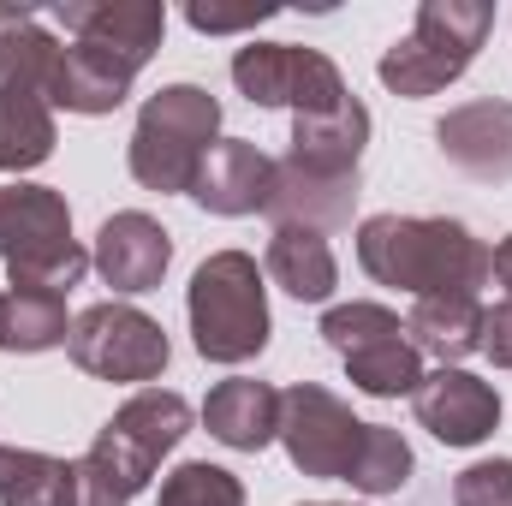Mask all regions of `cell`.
I'll list each match as a JSON object with an SVG mask.
<instances>
[{
  "mask_svg": "<svg viewBox=\"0 0 512 506\" xmlns=\"http://www.w3.org/2000/svg\"><path fill=\"white\" fill-rule=\"evenodd\" d=\"M358 268L411 298L441 292H483L489 286V245L447 215H370L358 227Z\"/></svg>",
  "mask_w": 512,
  "mask_h": 506,
  "instance_id": "obj_1",
  "label": "cell"
},
{
  "mask_svg": "<svg viewBox=\"0 0 512 506\" xmlns=\"http://www.w3.org/2000/svg\"><path fill=\"white\" fill-rule=\"evenodd\" d=\"M268 274L245 251H215L197 262L191 286H185V316H191V346L203 364H251L268 352Z\"/></svg>",
  "mask_w": 512,
  "mask_h": 506,
  "instance_id": "obj_2",
  "label": "cell"
},
{
  "mask_svg": "<svg viewBox=\"0 0 512 506\" xmlns=\"http://www.w3.org/2000/svg\"><path fill=\"white\" fill-rule=\"evenodd\" d=\"M215 143H221V102L203 84H161L137 108L126 167L143 191L179 197V191L197 185V167Z\"/></svg>",
  "mask_w": 512,
  "mask_h": 506,
  "instance_id": "obj_3",
  "label": "cell"
},
{
  "mask_svg": "<svg viewBox=\"0 0 512 506\" xmlns=\"http://www.w3.org/2000/svg\"><path fill=\"white\" fill-rule=\"evenodd\" d=\"M489 30H495V6L489 0H423L411 36H399L387 48L376 78L405 102L441 96L447 84H459L471 72V60L483 54Z\"/></svg>",
  "mask_w": 512,
  "mask_h": 506,
  "instance_id": "obj_4",
  "label": "cell"
},
{
  "mask_svg": "<svg viewBox=\"0 0 512 506\" xmlns=\"http://www.w3.org/2000/svg\"><path fill=\"white\" fill-rule=\"evenodd\" d=\"M0 262L12 286H36L60 298L90 274V251L72 239V209L54 185H30V179L0 185Z\"/></svg>",
  "mask_w": 512,
  "mask_h": 506,
  "instance_id": "obj_5",
  "label": "cell"
},
{
  "mask_svg": "<svg viewBox=\"0 0 512 506\" xmlns=\"http://www.w3.org/2000/svg\"><path fill=\"white\" fill-rule=\"evenodd\" d=\"M66 352L84 376L120 381V387H155L173 364L167 328L155 316H143L137 304H120V298H102V304L78 310Z\"/></svg>",
  "mask_w": 512,
  "mask_h": 506,
  "instance_id": "obj_6",
  "label": "cell"
},
{
  "mask_svg": "<svg viewBox=\"0 0 512 506\" xmlns=\"http://www.w3.org/2000/svg\"><path fill=\"white\" fill-rule=\"evenodd\" d=\"M233 84L251 108H292V120L334 114L352 96L340 66L322 48H298V42H245L233 54Z\"/></svg>",
  "mask_w": 512,
  "mask_h": 506,
  "instance_id": "obj_7",
  "label": "cell"
},
{
  "mask_svg": "<svg viewBox=\"0 0 512 506\" xmlns=\"http://www.w3.org/2000/svg\"><path fill=\"white\" fill-rule=\"evenodd\" d=\"M364 417H352V405L340 393H328L322 381H292L280 393V447L292 459V471L322 477V483H346L364 447Z\"/></svg>",
  "mask_w": 512,
  "mask_h": 506,
  "instance_id": "obj_8",
  "label": "cell"
},
{
  "mask_svg": "<svg viewBox=\"0 0 512 506\" xmlns=\"http://www.w3.org/2000/svg\"><path fill=\"white\" fill-rule=\"evenodd\" d=\"M411 411L441 447H483L501 429V387L459 364H441V370H423Z\"/></svg>",
  "mask_w": 512,
  "mask_h": 506,
  "instance_id": "obj_9",
  "label": "cell"
},
{
  "mask_svg": "<svg viewBox=\"0 0 512 506\" xmlns=\"http://www.w3.org/2000/svg\"><path fill=\"white\" fill-rule=\"evenodd\" d=\"M364 197V173H316L298 167L292 155H274V179H268V203L262 215L274 227H304V233H340L352 227V209Z\"/></svg>",
  "mask_w": 512,
  "mask_h": 506,
  "instance_id": "obj_10",
  "label": "cell"
},
{
  "mask_svg": "<svg viewBox=\"0 0 512 506\" xmlns=\"http://www.w3.org/2000/svg\"><path fill=\"white\" fill-rule=\"evenodd\" d=\"M48 24H60L72 42H90V48L126 60L131 72H143L167 36V6H155V0H66L48 12Z\"/></svg>",
  "mask_w": 512,
  "mask_h": 506,
  "instance_id": "obj_11",
  "label": "cell"
},
{
  "mask_svg": "<svg viewBox=\"0 0 512 506\" xmlns=\"http://www.w3.org/2000/svg\"><path fill=\"white\" fill-rule=\"evenodd\" d=\"M90 268L102 274V286H114L120 298H143L167 280L173 268V233L143 215V209H120L102 221L96 233V251H90Z\"/></svg>",
  "mask_w": 512,
  "mask_h": 506,
  "instance_id": "obj_12",
  "label": "cell"
},
{
  "mask_svg": "<svg viewBox=\"0 0 512 506\" xmlns=\"http://www.w3.org/2000/svg\"><path fill=\"white\" fill-rule=\"evenodd\" d=\"M435 149L447 155V167H459L477 185H507L512 179V102L483 96V102H459L447 108V120L435 126Z\"/></svg>",
  "mask_w": 512,
  "mask_h": 506,
  "instance_id": "obj_13",
  "label": "cell"
},
{
  "mask_svg": "<svg viewBox=\"0 0 512 506\" xmlns=\"http://www.w3.org/2000/svg\"><path fill=\"white\" fill-rule=\"evenodd\" d=\"M268 179H274V155H268V149H256L251 137H221V143L203 155L191 197H197L203 215L245 221V215H262Z\"/></svg>",
  "mask_w": 512,
  "mask_h": 506,
  "instance_id": "obj_14",
  "label": "cell"
},
{
  "mask_svg": "<svg viewBox=\"0 0 512 506\" xmlns=\"http://www.w3.org/2000/svg\"><path fill=\"white\" fill-rule=\"evenodd\" d=\"M131 84H137V72H131L126 60H114V54H102L90 42H66L60 66H54V84H48V108L102 120V114L126 108Z\"/></svg>",
  "mask_w": 512,
  "mask_h": 506,
  "instance_id": "obj_15",
  "label": "cell"
},
{
  "mask_svg": "<svg viewBox=\"0 0 512 506\" xmlns=\"http://www.w3.org/2000/svg\"><path fill=\"white\" fill-rule=\"evenodd\" d=\"M203 429L233 453H262L268 441H280V393L256 376L215 381L203 399Z\"/></svg>",
  "mask_w": 512,
  "mask_h": 506,
  "instance_id": "obj_16",
  "label": "cell"
},
{
  "mask_svg": "<svg viewBox=\"0 0 512 506\" xmlns=\"http://www.w3.org/2000/svg\"><path fill=\"white\" fill-rule=\"evenodd\" d=\"M364 143H370V108L358 96H346L334 114H298L286 155L298 167H316V173H358Z\"/></svg>",
  "mask_w": 512,
  "mask_h": 506,
  "instance_id": "obj_17",
  "label": "cell"
},
{
  "mask_svg": "<svg viewBox=\"0 0 512 506\" xmlns=\"http://www.w3.org/2000/svg\"><path fill=\"white\" fill-rule=\"evenodd\" d=\"M262 274L298 298V304H328L334 286H340V262H334V245L322 233H304V227H274L268 251H262Z\"/></svg>",
  "mask_w": 512,
  "mask_h": 506,
  "instance_id": "obj_18",
  "label": "cell"
},
{
  "mask_svg": "<svg viewBox=\"0 0 512 506\" xmlns=\"http://www.w3.org/2000/svg\"><path fill=\"white\" fill-rule=\"evenodd\" d=\"M72 465H78V506H131L155 477V459H143L114 423H102L90 453Z\"/></svg>",
  "mask_w": 512,
  "mask_h": 506,
  "instance_id": "obj_19",
  "label": "cell"
},
{
  "mask_svg": "<svg viewBox=\"0 0 512 506\" xmlns=\"http://www.w3.org/2000/svg\"><path fill=\"white\" fill-rule=\"evenodd\" d=\"M477 334H483V298H471V292L417 298L411 316H405V340H411L423 358H441V364L471 358V352H477Z\"/></svg>",
  "mask_w": 512,
  "mask_h": 506,
  "instance_id": "obj_20",
  "label": "cell"
},
{
  "mask_svg": "<svg viewBox=\"0 0 512 506\" xmlns=\"http://www.w3.org/2000/svg\"><path fill=\"white\" fill-rule=\"evenodd\" d=\"M60 48L66 42L36 12L0 6V90H36V96H48L54 66H60Z\"/></svg>",
  "mask_w": 512,
  "mask_h": 506,
  "instance_id": "obj_21",
  "label": "cell"
},
{
  "mask_svg": "<svg viewBox=\"0 0 512 506\" xmlns=\"http://www.w3.org/2000/svg\"><path fill=\"white\" fill-rule=\"evenodd\" d=\"M72 340V316L60 292H36V286H6L0 292V352L36 358Z\"/></svg>",
  "mask_w": 512,
  "mask_h": 506,
  "instance_id": "obj_22",
  "label": "cell"
},
{
  "mask_svg": "<svg viewBox=\"0 0 512 506\" xmlns=\"http://www.w3.org/2000/svg\"><path fill=\"white\" fill-rule=\"evenodd\" d=\"M191 417H197V411H191V399H185V393H173V387H137L126 405L108 417V423L126 435L143 459H155V465H161V459L191 435Z\"/></svg>",
  "mask_w": 512,
  "mask_h": 506,
  "instance_id": "obj_23",
  "label": "cell"
},
{
  "mask_svg": "<svg viewBox=\"0 0 512 506\" xmlns=\"http://www.w3.org/2000/svg\"><path fill=\"white\" fill-rule=\"evenodd\" d=\"M0 506H78V465L36 447H0Z\"/></svg>",
  "mask_w": 512,
  "mask_h": 506,
  "instance_id": "obj_24",
  "label": "cell"
},
{
  "mask_svg": "<svg viewBox=\"0 0 512 506\" xmlns=\"http://www.w3.org/2000/svg\"><path fill=\"white\" fill-rule=\"evenodd\" d=\"M60 126L48 96L36 90H0V173H30L54 155Z\"/></svg>",
  "mask_w": 512,
  "mask_h": 506,
  "instance_id": "obj_25",
  "label": "cell"
},
{
  "mask_svg": "<svg viewBox=\"0 0 512 506\" xmlns=\"http://www.w3.org/2000/svg\"><path fill=\"white\" fill-rule=\"evenodd\" d=\"M346 376L370 399H411L417 381H423V352L405 334L399 340H376V346H364V352L346 358Z\"/></svg>",
  "mask_w": 512,
  "mask_h": 506,
  "instance_id": "obj_26",
  "label": "cell"
},
{
  "mask_svg": "<svg viewBox=\"0 0 512 506\" xmlns=\"http://www.w3.org/2000/svg\"><path fill=\"white\" fill-rule=\"evenodd\" d=\"M411 471H417V459H411V441L399 435V429H387V423H370L364 429V447H358V465H352V489L358 495H399L405 483H411Z\"/></svg>",
  "mask_w": 512,
  "mask_h": 506,
  "instance_id": "obj_27",
  "label": "cell"
},
{
  "mask_svg": "<svg viewBox=\"0 0 512 506\" xmlns=\"http://www.w3.org/2000/svg\"><path fill=\"white\" fill-rule=\"evenodd\" d=\"M155 506H245V483L227 471V465H209V459H185L161 477V495Z\"/></svg>",
  "mask_w": 512,
  "mask_h": 506,
  "instance_id": "obj_28",
  "label": "cell"
},
{
  "mask_svg": "<svg viewBox=\"0 0 512 506\" xmlns=\"http://www.w3.org/2000/svg\"><path fill=\"white\" fill-rule=\"evenodd\" d=\"M340 358H352V352H364V346H376V340H399L405 334V322L387 310V304H370V298H352V304H334L328 316H322V328H316Z\"/></svg>",
  "mask_w": 512,
  "mask_h": 506,
  "instance_id": "obj_29",
  "label": "cell"
},
{
  "mask_svg": "<svg viewBox=\"0 0 512 506\" xmlns=\"http://www.w3.org/2000/svg\"><path fill=\"white\" fill-rule=\"evenodd\" d=\"M453 506H512V459H477L453 477Z\"/></svg>",
  "mask_w": 512,
  "mask_h": 506,
  "instance_id": "obj_30",
  "label": "cell"
},
{
  "mask_svg": "<svg viewBox=\"0 0 512 506\" xmlns=\"http://www.w3.org/2000/svg\"><path fill=\"white\" fill-rule=\"evenodd\" d=\"M268 18H274V6H239V12H227V6H203V0H191V6H185V24H191V30H203V36L256 30V24H268Z\"/></svg>",
  "mask_w": 512,
  "mask_h": 506,
  "instance_id": "obj_31",
  "label": "cell"
},
{
  "mask_svg": "<svg viewBox=\"0 0 512 506\" xmlns=\"http://www.w3.org/2000/svg\"><path fill=\"white\" fill-rule=\"evenodd\" d=\"M477 352L495 364V370H512V304H483V334H477Z\"/></svg>",
  "mask_w": 512,
  "mask_h": 506,
  "instance_id": "obj_32",
  "label": "cell"
},
{
  "mask_svg": "<svg viewBox=\"0 0 512 506\" xmlns=\"http://www.w3.org/2000/svg\"><path fill=\"white\" fill-rule=\"evenodd\" d=\"M489 286H501L512 304V233L507 239H495V251H489Z\"/></svg>",
  "mask_w": 512,
  "mask_h": 506,
  "instance_id": "obj_33",
  "label": "cell"
},
{
  "mask_svg": "<svg viewBox=\"0 0 512 506\" xmlns=\"http://www.w3.org/2000/svg\"><path fill=\"white\" fill-rule=\"evenodd\" d=\"M304 506H334V501H304Z\"/></svg>",
  "mask_w": 512,
  "mask_h": 506,
  "instance_id": "obj_34",
  "label": "cell"
}]
</instances>
